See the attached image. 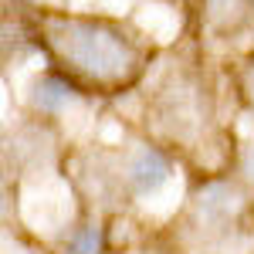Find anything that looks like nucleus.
Segmentation results:
<instances>
[{"mask_svg": "<svg viewBox=\"0 0 254 254\" xmlns=\"http://www.w3.org/2000/svg\"><path fill=\"white\" fill-rule=\"evenodd\" d=\"M31 109L41 112V116H58L64 105H71L78 98V85L64 75H41V78L31 81Z\"/></svg>", "mask_w": 254, "mask_h": 254, "instance_id": "4", "label": "nucleus"}, {"mask_svg": "<svg viewBox=\"0 0 254 254\" xmlns=\"http://www.w3.org/2000/svg\"><path fill=\"white\" fill-rule=\"evenodd\" d=\"M58 254H105V234L98 224H78L64 237Z\"/></svg>", "mask_w": 254, "mask_h": 254, "instance_id": "5", "label": "nucleus"}, {"mask_svg": "<svg viewBox=\"0 0 254 254\" xmlns=\"http://www.w3.org/2000/svg\"><path fill=\"white\" fill-rule=\"evenodd\" d=\"M193 210L200 217V224L207 227H227L237 214H241V190L227 180H214L203 183V190L196 193Z\"/></svg>", "mask_w": 254, "mask_h": 254, "instance_id": "2", "label": "nucleus"}, {"mask_svg": "<svg viewBox=\"0 0 254 254\" xmlns=\"http://www.w3.org/2000/svg\"><path fill=\"white\" fill-rule=\"evenodd\" d=\"M170 173H173V166H170L166 153L156 149V146H139L129 156V163H126V180L132 187V193H139V196L156 193L159 187L170 180Z\"/></svg>", "mask_w": 254, "mask_h": 254, "instance_id": "3", "label": "nucleus"}, {"mask_svg": "<svg viewBox=\"0 0 254 254\" xmlns=\"http://www.w3.org/2000/svg\"><path fill=\"white\" fill-rule=\"evenodd\" d=\"M38 38L55 58L64 78L75 85L116 92L142 75L146 55L122 24L109 17H78V14H38Z\"/></svg>", "mask_w": 254, "mask_h": 254, "instance_id": "1", "label": "nucleus"}, {"mask_svg": "<svg viewBox=\"0 0 254 254\" xmlns=\"http://www.w3.org/2000/svg\"><path fill=\"white\" fill-rule=\"evenodd\" d=\"M244 173H248V180L254 183V146L244 153Z\"/></svg>", "mask_w": 254, "mask_h": 254, "instance_id": "6", "label": "nucleus"}]
</instances>
